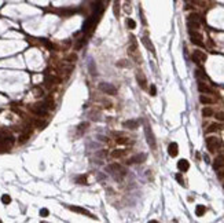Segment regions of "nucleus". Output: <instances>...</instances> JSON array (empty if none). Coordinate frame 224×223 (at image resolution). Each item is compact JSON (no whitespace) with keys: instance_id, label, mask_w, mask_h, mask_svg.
<instances>
[{"instance_id":"a211bd4d","label":"nucleus","mask_w":224,"mask_h":223,"mask_svg":"<svg viewBox=\"0 0 224 223\" xmlns=\"http://www.w3.org/2000/svg\"><path fill=\"white\" fill-rule=\"evenodd\" d=\"M197 79H199V80L202 81H209V77L206 76V73L204 72V69H197Z\"/></svg>"},{"instance_id":"7c9ffc66","label":"nucleus","mask_w":224,"mask_h":223,"mask_svg":"<svg viewBox=\"0 0 224 223\" xmlns=\"http://www.w3.org/2000/svg\"><path fill=\"white\" fill-rule=\"evenodd\" d=\"M176 179L179 181V183H180V184H184V181H183V178H182V175H180V174L176 175Z\"/></svg>"},{"instance_id":"f257e3e1","label":"nucleus","mask_w":224,"mask_h":223,"mask_svg":"<svg viewBox=\"0 0 224 223\" xmlns=\"http://www.w3.org/2000/svg\"><path fill=\"white\" fill-rule=\"evenodd\" d=\"M206 147L210 153H214L223 147V142L217 136H209V138H206Z\"/></svg>"},{"instance_id":"f03ea898","label":"nucleus","mask_w":224,"mask_h":223,"mask_svg":"<svg viewBox=\"0 0 224 223\" xmlns=\"http://www.w3.org/2000/svg\"><path fill=\"white\" fill-rule=\"evenodd\" d=\"M107 171L110 172V174H113L114 175V178L116 179H123L125 175H127V169L124 168L123 165H120V164H110L109 167H107Z\"/></svg>"},{"instance_id":"0eeeda50","label":"nucleus","mask_w":224,"mask_h":223,"mask_svg":"<svg viewBox=\"0 0 224 223\" xmlns=\"http://www.w3.org/2000/svg\"><path fill=\"white\" fill-rule=\"evenodd\" d=\"M44 81H46V85L47 87H51V85L56 84V83H59V79L55 77V76H52V74H47L46 79H44Z\"/></svg>"},{"instance_id":"39448f33","label":"nucleus","mask_w":224,"mask_h":223,"mask_svg":"<svg viewBox=\"0 0 224 223\" xmlns=\"http://www.w3.org/2000/svg\"><path fill=\"white\" fill-rule=\"evenodd\" d=\"M198 91L201 92V94H214V90L212 87H209L205 81L199 80L198 81Z\"/></svg>"},{"instance_id":"c756f323","label":"nucleus","mask_w":224,"mask_h":223,"mask_svg":"<svg viewBox=\"0 0 224 223\" xmlns=\"http://www.w3.org/2000/svg\"><path fill=\"white\" fill-rule=\"evenodd\" d=\"M2 201H3L4 204H8L11 201V198H10V196H7V194H4L3 197H2Z\"/></svg>"},{"instance_id":"6ab92c4d","label":"nucleus","mask_w":224,"mask_h":223,"mask_svg":"<svg viewBox=\"0 0 224 223\" xmlns=\"http://www.w3.org/2000/svg\"><path fill=\"white\" fill-rule=\"evenodd\" d=\"M124 127H127L129 129H136L139 127V123H138L136 120H129V121H125L124 123Z\"/></svg>"},{"instance_id":"bb28decb","label":"nucleus","mask_w":224,"mask_h":223,"mask_svg":"<svg viewBox=\"0 0 224 223\" xmlns=\"http://www.w3.org/2000/svg\"><path fill=\"white\" fill-rule=\"evenodd\" d=\"M214 116H216V119L219 121H223L224 123V112H217V113H214Z\"/></svg>"},{"instance_id":"393cba45","label":"nucleus","mask_w":224,"mask_h":223,"mask_svg":"<svg viewBox=\"0 0 224 223\" xmlns=\"http://www.w3.org/2000/svg\"><path fill=\"white\" fill-rule=\"evenodd\" d=\"M127 25L129 26V29H135V28H136V22H135L133 20H131V18L127 20Z\"/></svg>"},{"instance_id":"f8f14e48","label":"nucleus","mask_w":224,"mask_h":223,"mask_svg":"<svg viewBox=\"0 0 224 223\" xmlns=\"http://www.w3.org/2000/svg\"><path fill=\"white\" fill-rule=\"evenodd\" d=\"M146 160V154H138L135 156V157H132V159H129V161H128V164H136V163H143Z\"/></svg>"},{"instance_id":"f704fd0d","label":"nucleus","mask_w":224,"mask_h":223,"mask_svg":"<svg viewBox=\"0 0 224 223\" xmlns=\"http://www.w3.org/2000/svg\"><path fill=\"white\" fill-rule=\"evenodd\" d=\"M47 213H48V211H47V209H43L41 211V215H47Z\"/></svg>"},{"instance_id":"b1692460","label":"nucleus","mask_w":224,"mask_h":223,"mask_svg":"<svg viewBox=\"0 0 224 223\" xmlns=\"http://www.w3.org/2000/svg\"><path fill=\"white\" fill-rule=\"evenodd\" d=\"M205 211H206V208H205L204 205H198V207H197V211H195V212H197V215H198V216H202V215L205 213Z\"/></svg>"},{"instance_id":"dca6fc26","label":"nucleus","mask_w":224,"mask_h":223,"mask_svg":"<svg viewBox=\"0 0 224 223\" xmlns=\"http://www.w3.org/2000/svg\"><path fill=\"white\" fill-rule=\"evenodd\" d=\"M177 168L180 169L182 172H186L187 169L190 168V164H189V161L187 160H180V161L177 163Z\"/></svg>"},{"instance_id":"20e7f679","label":"nucleus","mask_w":224,"mask_h":223,"mask_svg":"<svg viewBox=\"0 0 224 223\" xmlns=\"http://www.w3.org/2000/svg\"><path fill=\"white\" fill-rule=\"evenodd\" d=\"M206 58H208V57H206V54H205L204 51H198V50H197V51H194L192 52V55H191V59H192V62H194V63H204L205 61H206Z\"/></svg>"},{"instance_id":"9d476101","label":"nucleus","mask_w":224,"mask_h":223,"mask_svg":"<svg viewBox=\"0 0 224 223\" xmlns=\"http://www.w3.org/2000/svg\"><path fill=\"white\" fill-rule=\"evenodd\" d=\"M136 80H138V83H139V85L142 88L147 87V80H146V77H144V74H143L142 72H138L136 73Z\"/></svg>"},{"instance_id":"2f4dec72","label":"nucleus","mask_w":224,"mask_h":223,"mask_svg":"<svg viewBox=\"0 0 224 223\" xmlns=\"http://www.w3.org/2000/svg\"><path fill=\"white\" fill-rule=\"evenodd\" d=\"M125 62H127V61H120V62H118V66H127V63H125Z\"/></svg>"},{"instance_id":"6e6552de","label":"nucleus","mask_w":224,"mask_h":223,"mask_svg":"<svg viewBox=\"0 0 224 223\" xmlns=\"http://www.w3.org/2000/svg\"><path fill=\"white\" fill-rule=\"evenodd\" d=\"M146 135H147V142L153 149H156V139H154L153 134H151V129L150 127H146Z\"/></svg>"},{"instance_id":"1a4fd4ad","label":"nucleus","mask_w":224,"mask_h":223,"mask_svg":"<svg viewBox=\"0 0 224 223\" xmlns=\"http://www.w3.org/2000/svg\"><path fill=\"white\" fill-rule=\"evenodd\" d=\"M224 167V154H220L216 157V160H214L213 163V168L214 169H220Z\"/></svg>"},{"instance_id":"ddd939ff","label":"nucleus","mask_w":224,"mask_h":223,"mask_svg":"<svg viewBox=\"0 0 224 223\" xmlns=\"http://www.w3.org/2000/svg\"><path fill=\"white\" fill-rule=\"evenodd\" d=\"M116 142L118 143V145H127L128 142H129V138L125 135H123V134H116Z\"/></svg>"},{"instance_id":"412c9836","label":"nucleus","mask_w":224,"mask_h":223,"mask_svg":"<svg viewBox=\"0 0 224 223\" xmlns=\"http://www.w3.org/2000/svg\"><path fill=\"white\" fill-rule=\"evenodd\" d=\"M202 116H204V117H212V116H214L213 109H212V107H209V106L204 107V109H202Z\"/></svg>"},{"instance_id":"2eb2a0df","label":"nucleus","mask_w":224,"mask_h":223,"mask_svg":"<svg viewBox=\"0 0 224 223\" xmlns=\"http://www.w3.org/2000/svg\"><path fill=\"white\" fill-rule=\"evenodd\" d=\"M199 102H201L202 105H212V104H214L216 101H214L213 98L208 97V95H201V97H199Z\"/></svg>"},{"instance_id":"c85d7f7f","label":"nucleus","mask_w":224,"mask_h":223,"mask_svg":"<svg viewBox=\"0 0 224 223\" xmlns=\"http://www.w3.org/2000/svg\"><path fill=\"white\" fill-rule=\"evenodd\" d=\"M29 139V134H25V135H21V138H20V143H25L26 141Z\"/></svg>"},{"instance_id":"a878e982","label":"nucleus","mask_w":224,"mask_h":223,"mask_svg":"<svg viewBox=\"0 0 224 223\" xmlns=\"http://www.w3.org/2000/svg\"><path fill=\"white\" fill-rule=\"evenodd\" d=\"M33 92H35V97H43V94H44L40 87H36L35 90H33Z\"/></svg>"},{"instance_id":"72a5a7b5","label":"nucleus","mask_w":224,"mask_h":223,"mask_svg":"<svg viewBox=\"0 0 224 223\" xmlns=\"http://www.w3.org/2000/svg\"><path fill=\"white\" fill-rule=\"evenodd\" d=\"M219 178H220V179H224V171H223V172H219Z\"/></svg>"},{"instance_id":"9b49d317","label":"nucleus","mask_w":224,"mask_h":223,"mask_svg":"<svg viewBox=\"0 0 224 223\" xmlns=\"http://www.w3.org/2000/svg\"><path fill=\"white\" fill-rule=\"evenodd\" d=\"M168 153H169V156L171 157H176L177 156V153H179V146H177V143H171L169 145V147H168Z\"/></svg>"},{"instance_id":"f3484780","label":"nucleus","mask_w":224,"mask_h":223,"mask_svg":"<svg viewBox=\"0 0 224 223\" xmlns=\"http://www.w3.org/2000/svg\"><path fill=\"white\" fill-rule=\"evenodd\" d=\"M128 153V150H113L111 152V157L113 159H121V157H125Z\"/></svg>"},{"instance_id":"473e14b6","label":"nucleus","mask_w":224,"mask_h":223,"mask_svg":"<svg viewBox=\"0 0 224 223\" xmlns=\"http://www.w3.org/2000/svg\"><path fill=\"white\" fill-rule=\"evenodd\" d=\"M156 87H154V85H151V95H156Z\"/></svg>"},{"instance_id":"4468645a","label":"nucleus","mask_w":224,"mask_h":223,"mask_svg":"<svg viewBox=\"0 0 224 223\" xmlns=\"http://www.w3.org/2000/svg\"><path fill=\"white\" fill-rule=\"evenodd\" d=\"M143 44L146 45V48L149 50L150 52H151V54H154V52H156V50H154V45L151 44V42H150V39L149 37H147V36H144V37H143Z\"/></svg>"},{"instance_id":"4be33fe9","label":"nucleus","mask_w":224,"mask_h":223,"mask_svg":"<svg viewBox=\"0 0 224 223\" xmlns=\"http://www.w3.org/2000/svg\"><path fill=\"white\" fill-rule=\"evenodd\" d=\"M70 209L71 211H74V212H80V213H84V215H87V216H89V218H94L91 215V213L88 212L87 209H84V208H78V207H70Z\"/></svg>"},{"instance_id":"5701e85b","label":"nucleus","mask_w":224,"mask_h":223,"mask_svg":"<svg viewBox=\"0 0 224 223\" xmlns=\"http://www.w3.org/2000/svg\"><path fill=\"white\" fill-rule=\"evenodd\" d=\"M221 128H223V125H221V124L213 123V124H210V125H209L208 132H214V131H219V129H221Z\"/></svg>"},{"instance_id":"423d86ee","label":"nucleus","mask_w":224,"mask_h":223,"mask_svg":"<svg viewBox=\"0 0 224 223\" xmlns=\"http://www.w3.org/2000/svg\"><path fill=\"white\" fill-rule=\"evenodd\" d=\"M99 88H101V91H103V92H106V94H109V95H114L117 92L116 87H113L111 84H106V83H101Z\"/></svg>"},{"instance_id":"7ed1b4c3","label":"nucleus","mask_w":224,"mask_h":223,"mask_svg":"<svg viewBox=\"0 0 224 223\" xmlns=\"http://www.w3.org/2000/svg\"><path fill=\"white\" fill-rule=\"evenodd\" d=\"M190 39H191V43L198 47H205L204 43V36L198 32V30H190Z\"/></svg>"},{"instance_id":"cd10ccee","label":"nucleus","mask_w":224,"mask_h":223,"mask_svg":"<svg viewBox=\"0 0 224 223\" xmlns=\"http://www.w3.org/2000/svg\"><path fill=\"white\" fill-rule=\"evenodd\" d=\"M35 124H36V125H37V127H39V128H44V127H46V121H40V120H36V121H35Z\"/></svg>"},{"instance_id":"aec40b11","label":"nucleus","mask_w":224,"mask_h":223,"mask_svg":"<svg viewBox=\"0 0 224 223\" xmlns=\"http://www.w3.org/2000/svg\"><path fill=\"white\" fill-rule=\"evenodd\" d=\"M187 25H189V29L190 30H198L199 26H201V23H199V21H191V20H189Z\"/></svg>"}]
</instances>
